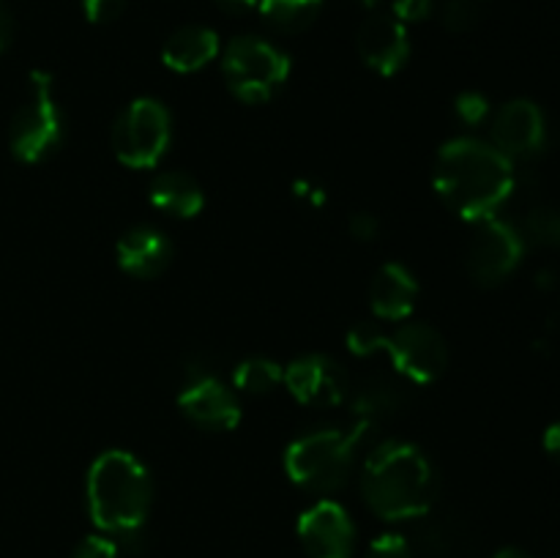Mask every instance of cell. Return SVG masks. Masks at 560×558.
<instances>
[{
	"mask_svg": "<svg viewBox=\"0 0 560 558\" xmlns=\"http://www.w3.org/2000/svg\"><path fill=\"white\" fill-rule=\"evenodd\" d=\"M82 11L93 25H109L126 11V0H82Z\"/></svg>",
	"mask_w": 560,
	"mask_h": 558,
	"instance_id": "83f0119b",
	"label": "cell"
},
{
	"mask_svg": "<svg viewBox=\"0 0 560 558\" xmlns=\"http://www.w3.org/2000/svg\"><path fill=\"white\" fill-rule=\"evenodd\" d=\"M359 55L377 74L392 77L408 63L410 38L402 22L392 14H372L359 27Z\"/></svg>",
	"mask_w": 560,
	"mask_h": 558,
	"instance_id": "5bb4252c",
	"label": "cell"
},
{
	"mask_svg": "<svg viewBox=\"0 0 560 558\" xmlns=\"http://www.w3.org/2000/svg\"><path fill=\"white\" fill-rule=\"evenodd\" d=\"M11 33H14V22H11V14H9V9H5V3L0 0V53L9 47Z\"/></svg>",
	"mask_w": 560,
	"mask_h": 558,
	"instance_id": "d6a6232c",
	"label": "cell"
},
{
	"mask_svg": "<svg viewBox=\"0 0 560 558\" xmlns=\"http://www.w3.org/2000/svg\"><path fill=\"white\" fill-rule=\"evenodd\" d=\"M443 25L454 33H465L479 22V0H446L443 3Z\"/></svg>",
	"mask_w": 560,
	"mask_h": 558,
	"instance_id": "cb8c5ba5",
	"label": "cell"
},
{
	"mask_svg": "<svg viewBox=\"0 0 560 558\" xmlns=\"http://www.w3.org/2000/svg\"><path fill=\"white\" fill-rule=\"evenodd\" d=\"M394 370L413 383H432L443 375L448 364V348L441 332L427 323H405L386 337V348Z\"/></svg>",
	"mask_w": 560,
	"mask_h": 558,
	"instance_id": "9c48e42d",
	"label": "cell"
},
{
	"mask_svg": "<svg viewBox=\"0 0 560 558\" xmlns=\"http://www.w3.org/2000/svg\"><path fill=\"white\" fill-rule=\"evenodd\" d=\"M386 332H381L377 326L372 323H359V326L350 328L348 334V348L350 353L355 356H372V353H381L386 348Z\"/></svg>",
	"mask_w": 560,
	"mask_h": 558,
	"instance_id": "d4e9b609",
	"label": "cell"
},
{
	"mask_svg": "<svg viewBox=\"0 0 560 558\" xmlns=\"http://www.w3.org/2000/svg\"><path fill=\"white\" fill-rule=\"evenodd\" d=\"M151 202L159 211L170 213L178 219H191L202 211L206 206V195H202L200 184L191 175L180 173V170H167L159 173L151 181Z\"/></svg>",
	"mask_w": 560,
	"mask_h": 558,
	"instance_id": "d6986e66",
	"label": "cell"
},
{
	"mask_svg": "<svg viewBox=\"0 0 560 558\" xmlns=\"http://www.w3.org/2000/svg\"><path fill=\"white\" fill-rule=\"evenodd\" d=\"M492 558H530V556H528V553L517 550V547H503V550L495 553Z\"/></svg>",
	"mask_w": 560,
	"mask_h": 558,
	"instance_id": "836d02e7",
	"label": "cell"
},
{
	"mask_svg": "<svg viewBox=\"0 0 560 558\" xmlns=\"http://www.w3.org/2000/svg\"><path fill=\"white\" fill-rule=\"evenodd\" d=\"M525 255V239L514 224L490 217L476 222V233L468 244V271L485 288L506 282Z\"/></svg>",
	"mask_w": 560,
	"mask_h": 558,
	"instance_id": "ba28073f",
	"label": "cell"
},
{
	"mask_svg": "<svg viewBox=\"0 0 560 558\" xmlns=\"http://www.w3.org/2000/svg\"><path fill=\"white\" fill-rule=\"evenodd\" d=\"M151 509V476L129 452L109 449L88 470V512L96 528L135 534Z\"/></svg>",
	"mask_w": 560,
	"mask_h": 558,
	"instance_id": "3957f363",
	"label": "cell"
},
{
	"mask_svg": "<svg viewBox=\"0 0 560 558\" xmlns=\"http://www.w3.org/2000/svg\"><path fill=\"white\" fill-rule=\"evenodd\" d=\"M468 547V528L454 518L430 520L419 534V553L424 558H459Z\"/></svg>",
	"mask_w": 560,
	"mask_h": 558,
	"instance_id": "44dd1931",
	"label": "cell"
},
{
	"mask_svg": "<svg viewBox=\"0 0 560 558\" xmlns=\"http://www.w3.org/2000/svg\"><path fill=\"white\" fill-rule=\"evenodd\" d=\"M284 370L266 356L244 359L233 370V386L244 394H271L282 383Z\"/></svg>",
	"mask_w": 560,
	"mask_h": 558,
	"instance_id": "7402d4cb",
	"label": "cell"
},
{
	"mask_svg": "<svg viewBox=\"0 0 560 558\" xmlns=\"http://www.w3.org/2000/svg\"><path fill=\"white\" fill-rule=\"evenodd\" d=\"M364 421H355L350 430H317L295 438L284 452V470L293 485L310 492H337L348 481L353 468L355 449L364 441Z\"/></svg>",
	"mask_w": 560,
	"mask_h": 558,
	"instance_id": "277c9868",
	"label": "cell"
},
{
	"mask_svg": "<svg viewBox=\"0 0 560 558\" xmlns=\"http://www.w3.org/2000/svg\"><path fill=\"white\" fill-rule=\"evenodd\" d=\"M361 490L377 518L402 523L430 514L438 496V474L419 446L386 441L366 457Z\"/></svg>",
	"mask_w": 560,
	"mask_h": 558,
	"instance_id": "7a4b0ae2",
	"label": "cell"
},
{
	"mask_svg": "<svg viewBox=\"0 0 560 558\" xmlns=\"http://www.w3.org/2000/svg\"><path fill=\"white\" fill-rule=\"evenodd\" d=\"M222 71L235 98L262 104L290 77V58L262 38L241 36L224 47Z\"/></svg>",
	"mask_w": 560,
	"mask_h": 558,
	"instance_id": "8992f818",
	"label": "cell"
},
{
	"mask_svg": "<svg viewBox=\"0 0 560 558\" xmlns=\"http://www.w3.org/2000/svg\"><path fill=\"white\" fill-rule=\"evenodd\" d=\"M408 403V392H405V383H399L397 377L388 375H370L359 388H355L353 397V414L355 421H364L366 427H375L381 421L392 419Z\"/></svg>",
	"mask_w": 560,
	"mask_h": 558,
	"instance_id": "ac0fdd59",
	"label": "cell"
},
{
	"mask_svg": "<svg viewBox=\"0 0 560 558\" xmlns=\"http://www.w3.org/2000/svg\"><path fill=\"white\" fill-rule=\"evenodd\" d=\"M219 55V36L211 27L186 25L170 33V38L162 47V60L167 69L178 74H191L211 63Z\"/></svg>",
	"mask_w": 560,
	"mask_h": 558,
	"instance_id": "e0dca14e",
	"label": "cell"
},
{
	"mask_svg": "<svg viewBox=\"0 0 560 558\" xmlns=\"http://www.w3.org/2000/svg\"><path fill=\"white\" fill-rule=\"evenodd\" d=\"M115 255H118V266L129 277L153 279L170 266L173 244H170L162 230L140 224V228H131L120 235Z\"/></svg>",
	"mask_w": 560,
	"mask_h": 558,
	"instance_id": "9a60e30c",
	"label": "cell"
},
{
	"mask_svg": "<svg viewBox=\"0 0 560 558\" xmlns=\"http://www.w3.org/2000/svg\"><path fill=\"white\" fill-rule=\"evenodd\" d=\"M492 140L501 153L509 159H528L545 148L547 142V120L539 104L528 98H514L498 109L492 120Z\"/></svg>",
	"mask_w": 560,
	"mask_h": 558,
	"instance_id": "7c38bea8",
	"label": "cell"
},
{
	"mask_svg": "<svg viewBox=\"0 0 560 558\" xmlns=\"http://www.w3.org/2000/svg\"><path fill=\"white\" fill-rule=\"evenodd\" d=\"M282 383L295 403L306 408H337L348 397V377L337 361L328 356L310 353L284 367Z\"/></svg>",
	"mask_w": 560,
	"mask_h": 558,
	"instance_id": "30bf717a",
	"label": "cell"
},
{
	"mask_svg": "<svg viewBox=\"0 0 560 558\" xmlns=\"http://www.w3.org/2000/svg\"><path fill=\"white\" fill-rule=\"evenodd\" d=\"M435 191L468 222L495 217L514 191V164L506 153L474 137L446 142L435 159Z\"/></svg>",
	"mask_w": 560,
	"mask_h": 558,
	"instance_id": "6da1fadb",
	"label": "cell"
},
{
	"mask_svg": "<svg viewBox=\"0 0 560 558\" xmlns=\"http://www.w3.org/2000/svg\"><path fill=\"white\" fill-rule=\"evenodd\" d=\"M262 20L279 33H301L320 16L323 0H260Z\"/></svg>",
	"mask_w": 560,
	"mask_h": 558,
	"instance_id": "ffe728a7",
	"label": "cell"
},
{
	"mask_svg": "<svg viewBox=\"0 0 560 558\" xmlns=\"http://www.w3.org/2000/svg\"><path fill=\"white\" fill-rule=\"evenodd\" d=\"M173 140V118L159 98H135L113 126V151L131 170H151L162 162Z\"/></svg>",
	"mask_w": 560,
	"mask_h": 558,
	"instance_id": "52a82bcc",
	"label": "cell"
},
{
	"mask_svg": "<svg viewBox=\"0 0 560 558\" xmlns=\"http://www.w3.org/2000/svg\"><path fill=\"white\" fill-rule=\"evenodd\" d=\"M348 228H350V235L359 241H375L377 233H381V222H377V219L366 211L353 213L348 222Z\"/></svg>",
	"mask_w": 560,
	"mask_h": 558,
	"instance_id": "f546056e",
	"label": "cell"
},
{
	"mask_svg": "<svg viewBox=\"0 0 560 558\" xmlns=\"http://www.w3.org/2000/svg\"><path fill=\"white\" fill-rule=\"evenodd\" d=\"M545 452L550 454L552 460H558V463H560V421H556V425L547 427V432H545Z\"/></svg>",
	"mask_w": 560,
	"mask_h": 558,
	"instance_id": "1f68e13d",
	"label": "cell"
},
{
	"mask_svg": "<svg viewBox=\"0 0 560 558\" xmlns=\"http://www.w3.org/2000/svg\"><path fill=\"white\" fill-rule=\"evenodd\" d=\"M299 539L310 558H350L355 525L337 501H317L299 518Z\"/></svg>",
	"mask_w": 560,
	"mask_h": 558,
	"instance_id": "8fae6325",
	"label": "cell"
},
{
	"mask_svg": "<svg viewBox=\"0 0 560 558\" xmlns=\"http://www.w3.org/2000/svg\"><path fill=\"white\" fill-rule=\"evenodd\" d=\"M525 235L534 244L560 249V206H539L525 217Z\"/></svg>",
	"mask_w": 560,
	"mask_h": 558,
	"instance_id": "603a6c76",
	"label": "cell"
},
{
	"mask_svg": "<svg viewBox=\"0 0 560 558\" xmlns=\"http://www.w3.org/2000/svg\"><path fill=\"white\" fill-rule=\"evenodd\" d=\"M71 558H118V545L113 539H107V536L93 534L77 545Z\"/></svg>",
	"mask_w": 560,
	"mask_h": 558,
	"instance_id": "f1b7e54d",
	"label": "cell"
},
{
	"mask_svg": "<svg viewBox=\"0 0 560 558\" xmlns=\"http://www.w3.org/2000/svg\"><path fill=\"white\" fill-rule=\"evenodd\" d=\"M257 3H260V0H217V5L224 11V14H235V16L249 14V11L257 9Z\"/></svg>",
	"mask_w": 560,
	"mask_h": 558,
	"instance_id": "4dcf8cb0",
	"label": "cell"
},
{
	"mask_svg": "<svg viewBox=\"0 0 560 558\" xmlns=\"http://www.w3.org/2000/svg\"><path fill=\"white\" fill-rule=\"evenodd\" d=\"M419 299V282L402 263H386L370 284V304L381 321H405Z\"/></svg>",
	"mask_w": 560,
	"mask_h": 558,
	"instance_id": "2e32d148",
	"label": "cell"
},
{
	"mask_svg": "<svg viewBox=\"0 0 560 558\" xmlns=\"http://www.w3.org/2000/svg\"><path fill=\"white\" fill-rule=\"evenodd\" d=\"M454 109H457V118L468 126H479L481 120L490 115V102H487L485 93L465 91L459 93L457 102H454Z\"/></svg>",
	"mask_w": 560,
	"mask_h": 558,
	"instance_id": "484cf974",
	"label": "cell"
},
{
	"mask_svg": "<svg viewBox=\"0 0 560 558\" xmlns=\"http://www.w3.org/2000/svg\"><path fill=\"white\" fill-rule=\"evenodd\" d=\"M178 408L202 430H235L241 421L238 399L213 375L186 383L184 392L178 394Z\"/></svg>",
	"mask_w": 560,
	"mask_h": 558,
	"instance_id": "4fadbf2b",
	"label": "cell"
},
{
	"mask_svg": "<svg viewBox=\"0 0 560 558\" xmlns=\"http://www.w3.org/2000/svg\"><path fill=\"white\" fill-rule=\"evenodd\" d=\"M11 151L20 162H44L63 140V115L55 102L52 77L47 71H31L27 98L11 120Z\"/></svg>",
	"mask_w": 560,
	"mask_h": 558,
	"instance_id": "5b68a950",
	"label": "cell"
},
{
	"mask_svg": "<svg viewBox=\"0 0 560 558\" xmlns=\"http://www.w3.org/2000/svg\"><path fill=\"white\" fill-rule=\"evenodd\" d=\"M366 558H413V547L402 534H383L372 542Z\"/></svg>",
	"mask_w": 560,
	"mask_h": 558,
	"instance_id": "4316f807",
	"label": "cell"
}]
</instances>
